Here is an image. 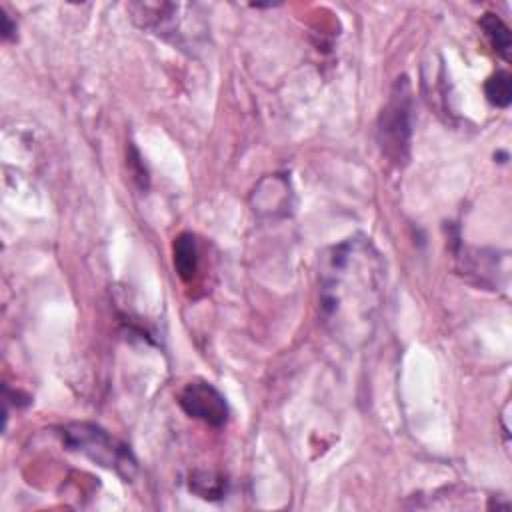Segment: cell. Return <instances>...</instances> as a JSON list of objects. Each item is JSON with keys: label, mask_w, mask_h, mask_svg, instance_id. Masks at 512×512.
<instances>
[{"label": "cell", "mask_w": 512, "mask_h": 512, "mask_svg": "<svg viewBox=\"0 0 512 512\" xmlns=\"http://www.w3.org/2000/svg\"><path fill=\"white\" fill-rule=\"evenodd\" d=\"M480 26L488 38V42L492 44V48L496 50V54L500 58H504L506 62L510 60V50H512V38H510V30L508 26L502 22L500 16L486 12L480 18Z\"/></svg>", "instance_id": "cell-7"}, {"label": "cell", "mask_w": 512, "mask_h": 512, "mask_svg": "<svg viewBox=\"0 0 512 512\" xmlns=\"http://www.w3.org/2000/svg\"><path fill=\"white\" fill-rule=\"evenodd\" d=\"M178 404L190 418L208 426H222L228 420L226 398L218 388L204 380L188 382L178 394Z\"/></svg>", "instance_id": "cell-5"}, {"label": "cell", "mask_w": 512, "mask_h": 512, "mask_svg": "<svg viewBox=\"0 0 512 512\" xmlns=\"http://www.w3.org/2000/svg\"><path fill=\"white\" fill-rule=\"evenodd\" d=\"M62 440L70 450L80 452L98 466L116 472L126 482L136 474V458L130 448L96 424L72 422L62 428Z\"/></svg>", "instance_id": "cell-3"}, {"label": "cell", "mask_w": 512, "mask_h": 512, "mask_svg": "<svg viewBox=\"0 0 512 512\" xmlns=\"http://www.w3.org/2000/svg\"><path fill=\"white\" fill-rule=\"evenodd\" d=\"M484 94L488 102L496 108H508L512 102V80L506 70L494 72L486 84H484Z\"/></svg>", "instance_id": "cell-9"}, {"label": "cell", "mask_w": 512, "mask_h": 512, "mask_svg": "<svg viewBox=\"0 0 512 512\" xmlns=\"http://www.w3.org/2000/svg\"><path fill=\"white\" fill-rule=\"evenodd\" d=\"M190 490L204 500H220L226 494V480L208 470H196L190 474Z\"/></svg>", "instance_id": "cell-8"}, {"label": "cell", "mask_w": 512, "mask_h": 512, "mask_svg": "<svg viewBox=\"0 0 512 512\" xmlns=\"http://www.w3.org/2000/svg\"><path fill=\"white\" fill-rule=\"evenodd\" d=\"M184 4H170V2H134L128 6L132 18L138 26L162 36L178 46L194 44V40L184 32V16L180 10Z\"/></svg>", "instance_id": "cell-4"}, {"label": "cell", "mask_w": 512, "mask_h": 512, "mask_svg": "<svg viewBox=\"0 0 512 512\" xmlns=\"http://www.w3.org/2000/svg\"><path fill=\"white\" fill-rule=\"evenodd\" d=\"M14 32H16V24H12L10 18L2 12V36H4V40H10L14 36Z\"/></svg>", "instance_id": "cell-10"}, {"label": "cell", "mask_w": 512, "mask_h": 512, "mask_svg": "<svg viewBox=\"0 0 512 512\" xmlns=\"http://www.w3.org/2000/svg\"><path fill=\"white\" fill-rule=\"evenodd\" d=\"M386 292V262L366 236L346 238L320 256L318 310L324 330L346 348L364 346Z\"/></svg>", "instance_id": "cell-1"}, {"label": "cell", "mask_w": 512, "mask_h": 512, "mask_svg": "<svg viewBox=\"0 0 512 512\" xmlns=\"http://www.w3.org/2000/svg\"><path fill=\"white\" fill-rule=\"evenodd\" d=\"M198 242L190 232H182L174 240V268L184 282H190L198 272Z\"/></svg>", "instance_id": "cell-6"}, {"label": "cell", "mask_w": 512, "mask_h": 512, "mask_svg": "<svg viewBox=\"0 0 512 512\" xmlns=\"http://www.w3.org/2000/svg\"><path fill=\"white\" fill-rule=\"evenodd\" d=\"M376 140L388 162L394 166H404L408 162L412 140V90L406 76L396 78L390 90L378 116Z\"/></svg>", "instance_id": "cell-2"}]
</instances>
